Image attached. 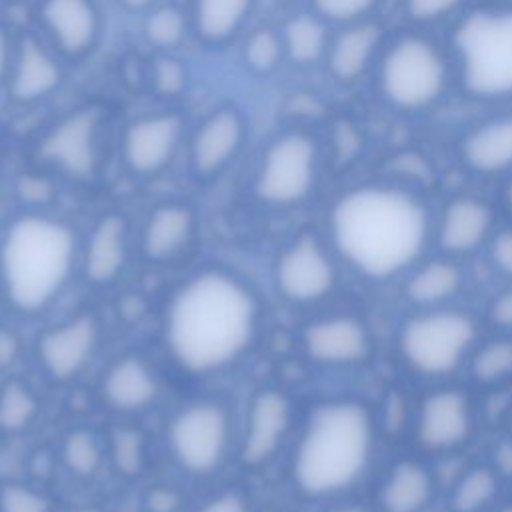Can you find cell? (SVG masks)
<instances>
[{
    "instance_id": "1",
    "label": "cell",
    "mask_w": 512,
    "mask_h": 512,
    "mask_svg": "<svg viewBox=\"0 0 512 512\" xmlns=\"http://www.w3.org/2000/svg\"><path fill=\"white\" fill-rule=\"evenodd\" d=\"M432 226L424 196L392 180L350 186L328 212L332 252L354 274L376 284L406 276L424 258Z\"/></svg>"
},
{
    "instance_id": "2",
    "label": "cell",
    "mask_w": 512,
    "mask_h": 512,
    "mask_svg": "<svg viewBox=\"0 0 512 512\" xmlns=\"http://www.w3.org/2000/svg\"><path fill=\"white\" fill-rule=\"evenodd\" d=\"M260 302L236 274L206 268L172 296L164 336L174 362L190 374H212L238 360L254 342Z\"/></svg>"
},
{
    "instance_id": "3",
    "label": "cell",
    "mask_w": 512,
    "mask_h": 512,
    "mask_svg": "<svg viewBox=\"0 0 512 512\" xmlns=\"http://www.w3.org/2000/svg\"><path fill=\"white\" fill-rule=\"evenodd\" d=\"M376 444L378 422L364 400H326L302 428L292 456V480L308 498L338 496L364 478Z\"/></svg>"
},
{
    "instance_id": "4",
    "label": "cell",
    "mask_w": 512,
    "mask_h": 512,
    "mask_svg": "<svg viewBox=\"0 0 512 512\" xmlns=\"http://www.w3.org/2000/svg\"><path fill=\"white\" fill-rule=\"evenodd\" d=\"M76 254L72 228L46 214L14 218L0 242V288L22 314L48 308L66 286Z\"/></svg>"
},
{
    "instance_id": "5",
    "label": "cell",
    "mask_w": 512,
    "mask_h": 512,
    "mask_svg": "<svg viewBox=\"0 0 512 512\" xmlns=\"http://www.w3.org/2000/svg\"><path fill=\"white\" fill-rule=\"evenodd\" d=\"M454 84L482 104L512 100V4L466 10L450 34Z\"/></svg>"
},
{
    "instance_id": "6",
    "label": "cell",
    "mask_w": 512,
    "mask_h": 512,
    "mask_svg": "<svg viewBox=\"0 0 512 512\" xmlns=\"http://www.w3.org/2000/svg\"><path fill=\"white\" fill-rule=\"evenodd\" d=\"M454 84L450 52L424 32H404L384 42L376 60V90L402 114L434 110Z\"/></svg>"
},
{
    "instance_id": "7",
    "label": "cell",
    "mask_w": 512,
    "mask_h": 512,
    "mask_svg": "<svg viewBox=\"0 0 512 512\" xmlns=\"http://www.w3.org/2000/svg\"><path fill=\"white\" fill-rule=\"evenodd\" d=\"M478 340V324L470 312L454 306L416 308L398 326L396 350L412 374L440 380L468 362Z\"/></svg>"
},
{
    "instance_id": "8",
    "label": "cell",
    "mask_w": 512,
    "mask_h": 512,
    "mask_svg": "<svg viewBox=\"0 0 512 512\" xmlns=\"http://www.w3.org/2000/svg\"><path fill=\"white\" fill-rule=\"evenodd\" d=\"M318 144L306 132H288L276 138L260 164L256 194L272 206L304 202L318 178Z\"/></svg>"
},
{
    "instance_id": "9",
    "label": "cell",
    "mask_w": 512,
    "mask_h": 512,
    "mask_svg": "<svg viewBox=\"0 0 512 512\" xmlns=\"http://www.w3.org/2000/svg\"><path fill=\"white\" fill-rule=\"evenodd\" d=\"M168 444L176 462L190 474L216 470L230 444V414L214 400L192 402L170 422Z\"/></svg>"
},
{
    "instance_id": "10",
    "label": "cell",
    "mask_w": 512,
    "mask_h": 512,
    "mask_svg": "<svg viewBox=\"0 0 512 512\" xmlns=\"http://www.w3.org/2000/svg\"><path fill=\"white\" fill-rule=\"evenodd\" d=\"M476 428V408L468 390L440 386L430 390L414 414V440L428 454H452L464 448Z\"/></svg>"
},
{
    "instance_id": "11",
    "label": "cell",
    "mask_w": 512,
    "mask_h": 512,
    "mask_svg": "<svg viewBox=\"0 0 512 512\" xmlns=\"http://www.w3.org/2000/svg\"><path fill=\"white\" fill-rule=\"evenodd\" d=\"M274 280L284 300L316 304L328 298L338 284L336 258L314 234H300L280 252Z\"/></svg>"
},
{
    "instance_id": "12",
    "label": "cell",
    "mask_w": 512,
    "mask_h": 512,
    "mask_svg": "<svg viewBox=\"0 0 512 512\" xmlns=\"http://www.w3.org/2000/svg\"><path fill=\"white\" fill-rule=\"evenodd\" d=\"M496 228L494 206L478 194L464 192L448 198L434 216L432 242H436L440 254L462 258L486 248Z\"/></svg>"
},
{
    "instance_id": "13",
    "label": "cell",
    "mask_w": 512,
    "mask_h": 512,
    "mask_svg": "<svg viewBox=\"0 0 512 512\" xmlns=\"http://www.w3.org/2000/svg\"><path fill=\"white\" fill-rule=\"evenodd\" d=\"M302 344L310 360L332 368L362 366L374 352L372 332L356 314H330L310 322Z\"/></svg>"
},
{
    "instance_id": "14",
    "label": "cell",
    "mask_w": 512,
    "mask_h": 512,
    "mask_svg": "<svg viewBox=\"0 0 512 512\" xmlns=\"http://www.w3.org/2000/svg\"><path fill=\"white\" fill-rule=\"evenodd\" d=\"M456 154L474 176L508 178L512 174V108L466 128L458 138Z\"/></svg>"
},
{
    "instance_id": "15",
    "label": "cell",
    "mask_w": 512,
    "mask_h": 512,
    "mask_svg": "<svg viewBox=\"0 0 512 512\" xmlns=\"http://www.w3.org/2000/svg\"><path fill=\"white\" fill-rule=\"evenodd\" d=\"M100 338V324L94 314H78L76 318L54 326L40 334L36 350L44 372L54 380L74 378L92 358Z\"/></svg>"
},
{
    "instance_id": "16",
    "label": "cell",
    "mask_w": 512,
    "mask_h": 512,
    "mask_svg": "<svg viewBox=\"0 0 512 512\" xmlns=\"http://www.w3.org/2000/svg\"><path fill=\"white\" fill-rule=\"evenodd\" d=\"M290 420L292 406L282 392H258L248 410L240 460L246 466H262L264 462H268L284 440L290 428Z\"/></svg>"
},
{
    "instance_id": "17",
    "label": "cell",
    "mask_w": 512,
    "mask_h": 512,
    "mask_svg": "<svg viewBox=\"0 0 512 512\" xmlns=\"http://www.w3.org/2000/svg\"><path fill=\"white\" fill-rule=\"evenodd\" d=\"M96 112H76L62 120L42 142L40 154L72 176H88L96 166Z\"/></svg>"
},
{
    "instance_id": "18",
    "label": "cell",
    "mask_w": 512,
    "mask_h": 512,
    "mask_svg": "<svg viewBox=\"0 0 512 512\" xmlns=\"http://www.w3.org/2000/svg\"><path fill=\"white\" fill-rule=\"evenodd\" d=\"M180 140V120L172 114L146 116L130 124L124 136V160L136 174L162 170Z\"/></svg>"
},
{
    "instance_id": "19",
    "label": "cell",
    "mask_w": 512,
    "mask_h": 512,
    "mask_svg": "<svg viewBox=\"0 0 512 512\" xmlns=\"http://www.w3.org/2000/svg\"><path fill=\"white\" fill-rule=\"evenodd\" d=\"M436 494L432 470L416 458L394 462L376 492L378 512H426Z\"/></svg>"
},
{
    "instance_id": "20",
    "label": "cell",
    "mask_w": 512,
    "mask_h": 512,
    "mask_svg": "<svg viewBox=\"0 0 512 512\" xmlns=\"http://www.w3.org/2000/svg\"><path fill=\"white\" fill-rule=\"evenodd\" d=\"M464 282L466 274L458 258L446 254L422 258L404 276V296L414 308L452 306Z\"/></svg>"
},
{
    "instance_id": "21",
    "label": "cell",
    "mask_w": 512,
    "mask_h": 512,
    "mask_svg": "<svg viewBox=\"0 0 512 512\" xmlns=\"http://www.w3.org/2000/svg\"><path fill=\"white\" fill-rule=\"evenodd\" d=\"M384 46V32L378 24L362 20L348 24L328 46V68L338 82H356L376 64Z\"/></svg>"
},
{
    "instance_id": "22",
    "label": "cell",
    "mask_w": 512,
    "mask_h": 512,
    "mask_svg": "<svg viewBox=\"0 0 512 512\" xmlns=\"http://www.w3.org/2000/svg\"><path fill=\"white\" fill-rule=\"evenodd\" d=\"M42 22L56 46L70 56L90 50L98 36V12L92 0H44Z\"/></svg>"
},
{
    "instance_id": "23",
    "label": "cell",
    "mask_w": 512,
    "mask_h": 512,
    "mask_svg": "<svg viewBox=\"0 0 512 512\" xmlns=\"http://www.w3.org/2000/svg\"><path fill=\"white\" fill-rule=\"evenodd\" d=\"M244 140V122L234 110L212 114L192 142V166L196 174L210 176L224 168Z\"/></svg>"
},
{
    "instance_id": "24",
    "label": "cell",
    "mask_w": 512,
    "mask_h": 512,
    "mask_svg": "<svg viewBox=\"0 0 512 512\" xmlns=\"http://www.w3.org/2000/svg\"><path fill=\"white\" fill-rule=\"evenodd\" d=\"M128 224L120 214H106L94 226L86 254L84 276L92 284H110L118 278L126 264Z\"/></svg>"
},
{
    "instance_id": "25",
    "label": "cell",
    "mask_w": 512,
    "mask_h": 512,
    "mask_svg": "<svg viewBox=\"0 0 512 512\" xmlns=\"http://www.w3.org/2000/svg\"><path fill=\"white\" fill-rule=\"evenodd\" d=\"M104 398L110 406L124 412L146 408L158 394V382L150 366L138 356L116 360L104 376Z\"/></svg>"
},
{
    "instance_id": "26",
    "label": "cell",
    "mask_w": 512,
    "mask_h": 512,
    "mask_svg": "<svg viewBox=\"0 0 512 512\" xmlns=\"http://www.w3.org/2000/svg\"><path fill=\"white\" fill-rule=\"evenodd\" d=\"M194 234V214L184 204L158 206L142 232V252L148 260L164 262L180 254Z\"/></svg>"
},
{
    "instance_id": "27",
    "label": "cell",
    "mask_w": 512,
    "mask_h": 512,
    "mask_svg": "<svg viewBox=\"0 0 512 512\" xmlns=\"http://www.w3.org/2000/svg\"><path fill=\"white\" fill-rule=\"evenodd\" d=\"M60 78L62 74L54 58L36 40L26 38L12 74V96L22 102L44 98L60 84Z\"/></svg>"
},
{
    "instance_id": "28",
    "label": "cell",
    "mask_w": 512,
    "mask_h": 512,
    "mask_svg": "<svg viewBox=\"0 0 512 512\" xmlns=\"http://www.w3.org/2000/svg\"><path fill=\"white\" fill-rule=\"evenodd\" d=\"M468 372L480 388H500L512 380V334L500 332L488 340H478L470 358Z\"/></svg>"
},
{
    "instance_id": "29",
    "label": "cell",
    "mask_w": 512,
    "mask_h": 512,
    "mask_svg": "<svg viewBox=\"0 0 512 512\" xmlns=\"http://www.w3.org/2000/svg\"><path fill=\"white\" fill-rule=\"evenodd\" d=\"M500 472L488 464L464 470L450 488V512H484L498 500Z\"/></svg>"
},
{
    "instance_id": "30",
    "label": "cell",
    "mask_w": 512,
    "mask_h": 512,
    "mask_svg": "<svg viewBox=\"0 0 512 512\" xmlns=\"http://www.w3.org/2000/svg\"><path fill=\"white\" fill-rule=\"evenodd\" d=\"M250 6L252 0H196V32L208 42H222L240 28Z\"/></svg>"
},
{
    "instance_id": "31",
    "label": "cell",
    "mask_w": 512,
    "mask_h": 512,
    "mask_svg": "<svg viewBox=\"0 0 512 512\" xmlns=\"http://www.w3.org/2000/svg\"><path fill=\"white\" fill-rule=\"evenodd\" d=\"M284 50L298 64H312L328 52V34L320 16H294L284 28Z\"/></svg>"
},
{
    "instance_id": "32",
    "label": "cell",
    "mask_w": 512,
    "mask_h": 512,
    "mask_svg": "<svg viewBox=\"0 0 512 512\" xmlns=\"http://www.w3.org/2000/svg\"><path fill=\"white\" fill-rule=\"evenodd\" d=\"M38 414L34 392L20 380H10L0 390V430L20 432Z\"/></svg>"
},
{
    "instance_id": "33",
    "label": "cell",
    "mask_w": 512,
    "mask_h": 512,
    "mask_svg": "<svg viewBox=\"0 0 512 512\" xmlns=\"http://www.w3.org/2000/svg\"><path fill=\"white\" fill-rule=\"evenodd\" d=\"M62 456L66 466L78 476H92L102 462L98 438L90 430H74L66 436Z\"/></svg>"
},
{
    "instance_id": "34",
    "label": "cell",
    "mask_w": 512,
    "mask_h": 512,
    "mask_svg": "<svg viewBox=\"0 0 512 512\" xmlns=\"http://www.w3.org/2000/svg\"><path fill=\"white\" fill-rule=\"evenodd\" d=\"M282 38L272 30H256L244 44V60L256 72H270L284 54Z\"/></svg>"
},
{
    "instance_id": "35",
    "label": "cell",
    "mask_w": 512,
    "mask_h": 512,
    "mask_svg": "<svg viewBox=\"0 0 512 512\" xmlns=\"http://www.w3.org/2000/svg\"><path fill=\"white\" fill-rule=\"evenodd\" d=\"M112 460L116 468L126 474L134 476L142 470L144 462V436L134 428H116L112 432Z\"/></svg>"
},
{
    "instance_id": "36",
    "label": "cell",
    "mask_w": 512,
    "mask_h": 512,
    "mask_svg": "<svg viewBox=\"0 0 512 512\" xmlns=\"http://www.w3.org/2000/svg\"><path fill=\"white\" fill-rule=\"evenodd\" d=\"M184 16L176 8L156 10L144 24V34L148 42L160 48H172L184 36Z\"/></svg>"
},
{
    "instance_id": "37",
    "label": "cell",
    "mask_w": 512,
    "mask_h": 512,
    "mask_svg": "<svg viewBox=\"0 0 512 512\" xmlns=\"http://www.w3.org/2000/svg\"><path fill=\"white\" fill-rule=\"evenodd\" d=\"M316 14L322 20L340 22V24H354L366 20L380 0H312Z\"/></svg>"
},
{
    "instance_id": "38",
    "label": "cell",
    "mask_w": 512,
    "mask_h": 512,
    "mask_svg": "<svg viewBox=\"0 0 512 512\" xmlns=\"http://www.w3.org/2000/svg\"><path fill=\"white\" fill-rule=\"evenodd\" d=\"M0 512H50V502L24 484H4L0 488Z\"/></svg>"
},
{
    "instance_id": "39",
    "label": "cell",
    "mask_w": 512,
    "mask_h": 512,
    "mask_svg": "<svg viewBox=\"0 0 512 512\" xmlns=\"http://www.w3.org/2000/svg\"><path fill=\"white\" fill-rule=\"evenodd\" d=\"M466 0H404L406 16L420 26L438 24L462 10Z\"/></svg>"
},
{
    "instance_id": "40",
    "label": "cell",
    "mask_w": 512,
    "mask_h": 512,
    "mask_svg": "<svg viewBox=\"0 0 512 512\" xmlns=\"http://www.w3.org/2000/svg\"><path fill=\"white\" fill-rule=\"evenodd\" d=\"M492 268L512 282V224L498 226L486 244Z\"/></svg>"
},
{
    "instance_id": "41",
    "label": "cell",
    "mask_w": 512,
    "mask_h": 512,
    "mask_svg": "<svg viewBox=\"0 0 512 512\" xmlns=\"http://www.w3.org/2000/svg\"><path fill=\"white\" fill-rule=\"evenodd\" d=\"M154 82H156V88H158L160 94L176 96L186 86V70L178 60L164 58L156 64Z\"/></svg>"
},
{
    "instance_id": "42",
    "label": "cell",
    "mask_w": 512,
    "mask_h": 512,
    "mask_svg": "<svg viewBox=\"0 0 512 512\" xmlns=\"http://www.w3.org/2000/svg\"><path fill=\"white\" fill-rule=\"evenodd\" d=\"M486 318L496 330L512 334V282L490 298L486 306Z\"/></svg>"
},
{
    "instance_id": "43",
    "label": "cell",
    "mask_w": 512,
    "mask_h": 512,
    "mask_svg": "<svg viewBox=\"0 0 512 512\" xmlns=\"http://www.w3.org/2000/svg\"><path fill=\"white\" fill-rule=\"evenodd\" d=\"M146 504H148L150 512H174L180 504V498L172 488L162 486V488H156L148 494Z\"/></svg>"
},
{
    "instance_id": "44",
    "label": "cell",
    "mask_w": 512,
    "mask_h": 512,
    "mask_svg": "<svg viewBox=\"0 0 512 512\" xmlns=\"http://www.w3.org/2000/svg\"><path fill=\"white\" fill-rule=\"evenodd\" d=\"M198 512H246V502L236 492H226L204 504Z\"/></svg>"
},
{
    "instance_id": "45",
    "label": "cell",
    "mask_w": 512,
    "mask_h": 512,
    "mask_svg": "<svg viewBox=\"0 0 512 512\" xmlns=\"http://www.w3.org/2000/svg\"><path fill=\"white\" fill-rule=\"evenodd\" d=\"M18 348L20 342L16 334L6 328H0V368H6L14 362V358L18 356Z\"/></svg>"
},
{
    "instance_id": "46",
    "label": "cell",
    "mask_w": 512,
    "mask_h": 512,
    "mask_svg": "<svg viewBox=\"0 0 512 512\" xmlns=\"http://www.w3.org/2000/svg\"><path fill=\"white\" fill-rule=\"evenodd\" d=\"M6 68H8V40H6V34L0 30V80L6 74Z\"/></svg>"
},
{
    "instance_id": "47",
    "label": "cell",
    "mask_w": 512,
    "mask_h": 512,
    "mask_svg": "<svg viewBox=\"0 0 512 512\" xmlns=\"http://www.w3.org/2000/svg\"><path fill=\"white\" fill-rule=\"evenodd\" d=\"M502 200H504V206H506L508 214H512V174L506 178V184H504V190H502Z\"/></svg>"
},
{
    "instance_id": "48",
    "label": "cell",
    "mask_w": 512,
    "mask_h": 512,
    "mask_svg": "<svg viewBox=\"0 0 512 512\" xmlns=\"http://www.w3.org/2000/svg\"><path fill=\"white\" fill-rule=\"evenodd\" d=\"M326 512H372V510H368V508H364L360 504H344V506H334V508H330Z\"/></svg>"
},
{
    "instance_id": "49",
    "label": "cell",
    "mask_w": 512,
    "mask_h": 512,
    "mask_svg": "<svg viewBox=\"0 0 512 512\" xmlns=\"http://www.w3.org/2000/svg\"><path fill=\"white\" fill-rule=\"evenodd\" d=\"M126 6H130V8H142V6H146L150 0H122Z\"/></svg>"
},
{
    "instance_id": "50",
    "label": "cell",
    "mask_w": 512,
    "mask_h": 512,
    "mask_svg": "<svg viewBox=\"0 0 512 512\" xmlns=\"http://www.w3.org/2000/svg\"><path fill=\"white\" fill-rule=\"evenodd\" d=\"M494 512H512V502H508V504L500 506V508H498V510H494Z\"/></svg>"
},
{
    "instance_id": "51",
    "label": "cell",
    "mask_w": 512,
    "mask_h": 512,
    "mask_svg": "<svg viewBox=\"0 0 512 512\" xmlns=\"http://www.w3.org/2000/svg\"><path fill=\"white\" fill-rule=\"evenodd\" d=\"M76 512H98V510H94V508H84V510H76Z\"/></svg>"
},
{
    "instance_id": "52",
    "label": "cell",
    "mask_w": 512,
    "mask_h": 512,
    "mask_svg": "<svg viewBox=\"0 0 512 512\" xmlns=\"http://www.w3.org/2000/svg\"><path fill=\"white\" fill-rule=\"evenodd\" d=\"M508 426H510V432H512V410H510V416H508Z\"/></svg>"
},
{
    "instance_id": "53",
    "label": "cell",
    "mask_w": 512,
    "mask_h": 512,
    "mask_svg": "<svg viewBox=\"0 0 512 512\" xmlns=\"http://www.w3.org/2000/svg\"><path fill=\"white\" fill-rule=\"evenodd\" d=\"M0 310H2V306H0Z\"/></svg>"
}]
</instances>
